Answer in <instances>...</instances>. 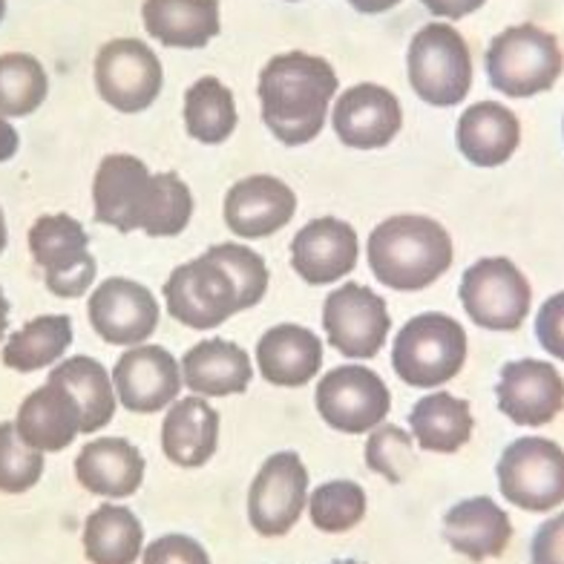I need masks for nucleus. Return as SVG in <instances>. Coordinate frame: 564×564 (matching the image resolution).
Here are the masks:
<instances>
[{"instance_id":"f257e3e1","label":"nucleus","mask_w":564,"mask_h":564,"mask_svg":"<svg viewBox=\"0 0 564 564\" xmlns=\"http://www.w3.org/2000/svg\"><path fill=\"white\" fill-rule=\"evenodd\" d=\"M268 291V265L260 253L223 242L178 265L164 282L167 314L182 326L208 332L237 312L260 305Z\"/></svg>"},{"instance_id":"f03ea898","label":"nucleus","mask_w":564,"mask_h":564,"mask_svg":"<svg viewBox=\"0 0 564 564\" xmlns=\"http://www.w3.org/2000/svg\"><path fill=\"white\" fill-rule=\"evenodd\" d=\"M93 210L96 223L121 234L178 237L194 216V196L176 173H150L141 159L112 153L93 178Z\"/></svg>"},{"instance_id":"7ed1b4c3","label":"nucleus","mask_w":564,"mask_h":564,"mask_svg":"<svg viewBox=\"0 0 564 564\" xmlns=\"http://www.w3.org/2000/svg\"><path fill=\"white\" fill-rule=\"evenodd\" d=\"M335 93L337 73L326 58L308 53L274 55L260 75L262 121L282 144H308L323 133Z\"/></svg>"},{"instance_id":"20e7f679","label":"nucleus","mask_w":564,"mask_h":564,"mask_svg":"<svg viewBox=\"0 0 564 564\" xmlns=\"http://www.w3.org/2000/svg\"><path fill=\"white\" fill-rule=\"evenodd\" d=\"M453 239L430 216L398 214L369 237V268L375 280L394 291H421L449 271Z\"/></svg>"},{"instance_id":"39448f33","label":"nucleus","mask_w":564,"mask_h":564,"mask_svg":"<svg viewBox=\"0 0 564 564\" xmlns=\"http://www.w3.org/2000/svg\"><path fill=\"white\" fill-rule=\"evenodd\" d=\"M492 89L510 98H533L556 87L564 73L558 37L535 23H516L498 32L484 55Z\"/></svg>"},{"instance_id":"423d86ee","label":"nucleus","mask_w":564,"mask_h":564,"mask_svg":"<svg viewBox=\"0 0 564 564\" xmlns=\"http://www.w3.org/2000/svg\"><path fill=\"white\" fill-rule=\"evenodd\" d=\"M467 351V332L458 319L426 312L409 319L394 337L392 369L409 387L435 389L464 369Z\"/></svg>"},{"instance_id":"0eeeda50","label":"nucleus","mask_w":564,"mask_h":564,"mask_svg":"<svg viewBox=\"0 0 564 564\" xmlns=\"http://www.w3.org/2000/svg\"><path fill=\"white\" fill-rule=\"evenodd\" d=\"M409 84L432 107H455L473 89V55L455 26L426 23L415 32L406 53Z\"/></svg>"},{"instance_id":"6e6552de","label":"nucleus","mask_w":564,"mask_h":564,"mask_svg":"<svg viewBox=\"0 0 564 564\" xmlns=\"http://www.w3.org/2000/svg\"><path fill=\"white\" fill-rule=\"evenodd\" d=\"M498 490L512 507L550 512L564 505V449L550 438L524 435L507 446L496 467Z\"/></svg>"},{"instance_id":"1a4fd4ad","label":"nucleus","mask_w":564,"mask_h":564,"mask_svg":"<svg viewBox=\"0 0 564 564\" xmlns=\"http://www.w3.org/2000/svg\"><path fill=\"white\" fill-rule=\"evenodd\" d=\"M458 297L476 326L487 332H516L528 319L533 291L516 262L487 257L464 271Z\"/></svg>"},{"instance_id":"9d476101","label":"nucleus","mask_w":564,"mask_h":564,"mask_svg":"<svg viewBox=\"0 0 564 564\" xmlns=\"http://www.w3.org/2000/svg\"><path fill=\"white\" fill-rule=\"evenodd\" d=\"M30 253L44 271L46 289L55 297H82L96 282V260L89 253L87 230L69 214L37 216L30 228Z\"/></svg>"},{"instance_id":"9b49d317","label":"nucleus","mask_w":564,"mask_h":564,"mask_svg":"<svg viewBox=\"0 0 564 564\" xmlns=\"http://www.w3.org/2000/svg\"><path fill=\"white\" fill-rule=\"evenodd\" d=\"M93 75H96L98 98L127 116L148 110L159 98L164 84L162 61L148 44H141L135 37L107 41L98 50Z\"/></svg>"},{"instance_id":"f8f14e48","label":"nucleus","mask_w":564,"mask_h":564,"mask_svg":"<svg viewBox=\"0 0 564 564\" xmlns=\"http://www.w3.org/2000/svg\"><path fill=\"white\" fill-rule=\"evenodd\" d=\"M317 412L346 435H364L387 421L392 398L387 383L366 366H337L317 383Z\"/></svg>"},{"instance_id":"ddd939ff","label":"nucleus","mask_w":564,"mask_h":564,"mask_svg":"<svg viewBox=\"0 0 564 564\" xmlns=\"http://www.w3.org/2000/svg\"><path fill=\"white\" fill-rule=\"evenodd\" d=\"M323 328L328 346L351 360H369L387 343L392 319L387 300L366 285L346 282L323 303Z\"/></svg>"},{"instance_id":"4468645a","label":"nucleus","mask_w":564,"mask_h":564,"mask_svg":"<svg viewBox=\"0 0 564 564\" xmlns=\"http://www.w3.org/2000/svg\"><path fill=\"white\" fill-rule=\"evenodd\" d=\"M308 501V469L297 453H274L253 476L248 521L265 539L291 533Z\"/></svg>"},{"instance_id":"2eb2a0df","label":"nucleus","mask_w":564,"mask_h":564,"mask_svg":"<svg viewBox=\"0 0 564 564\" xmlns=\"http://www.w3.org/2000/svg\"><path fill=\"white\" fill-rule=\"evenodd\" d=\"M89 323L110 346H141L159 326V303L141 282L110 276L87 303Z\"/></svg>"},{"instance_id":"dca6fc26","label":"nucleus","mask_w":564,"mask_h":564,"mask_svg":"<svg viewBox=\"0 0 564 564\" xmlns=\"http://www.w3.org/2000/svg\"><path fill=\"white\" fill-rule=\"evenodd\" d=\"M498 409L519 426H544L564 412V378L544 360H512L496 387Z\"/></svg>"},{"instance_id":"f3484780","label":"nucleus","mask_w":564,"mask_h":564,"mask_svg":"<svg viewBox=\"0 0 564 564\" xmlns=\"http://www.w3.org/2000/svg\"><path fill=\"white\" fill-rule=\"evenodd\" d=\"M332 127L346 148H387L403 127V107L392 89L380 84H357L335 101Z\"/></svg>"},{"instance_id":"a211bd4d","label":"nucleus","mask_w":564,"mask_h":564,"mask_svg":"<svg viewBox=\"0 0 564 564\" xmlns=\"http://www.w3.org/2000/svg\"><path fill=\"white\" fill-rule=\"evenodd\" d=\"M112 387L121 406L139 415H153L178 398L182 369L162 346H133L112 369Z\"/></svg>"},{"instance_id":"6ab92c4d","label":"nucleus","mask_w":564,"mask_h":564,"mask_svg":"<svg viewBox=\"0 0 564 564\" xmlns=\"http://www.w3.org/2000/svg\"><path fill=\"white\" fill-rule=\"evenodd\" d=\"M297 210V196L276 176H248L230 187L225 196V223L230 234L242 239L274 237L291 223Z\"/></svg>"},{"instance_id":"aec40b11","label":"nucleus","mask_w":564,"mask_h":564,"mask_svg":"<svg viewBox=\"0 0 564 564\" xmlns=\"http://www.w3.org/2000/svg\"><path fill=\"white\" fill-rule=\"evenodd\" d=\"M357 234L349 223L319 216L291 239V265L308 285H328L357 265Z\"/></svg>"},{"instance_id":"412c9836","label":"nucleus","mask_w":564,"mask_h":564,"mask_svg":"<svg viewBox=\"0 0 564 564\" xmlns=\"http://www.w3.org/2000/svg\"><path fill=\"white\" fill-rule=\"evenodd\" d=\"M15 430L37 453H64L82 435V409L64 383L46 378L18 409Z\"/></svg>"},{"instance_id":"4be33fe9","label":"nucleus","mask_w":564,"mask_h":564,"mask_svg":"<svg viewBox=\"0 0 564 564\" xmlns=\"http://www.w3.org/2000/svg\"><path fill=\"white\" fill-rule=\"evenodd\" d=\"M444 539L469 562H487L507 550L512 539V521L492 498H467L449 507L444 516Z\"/></svg>"},{"instance_id":"5701e85b","label":"nucleus","mask_w":564,"mask_h":564,"mask_svg":"<svg viewBox=\"0 0 564 564\" xmlns=\"http://www.w3.org/2000/svg\"><path fill=\"white\" fill-rule=\"evenodd\" d=\"M455 141L460 156L476 167H501L519 150V116L498 101H476L460 112Z\"/></svg>"},{"instance_id":"b1692460","label":"nucleus","mask_w":564,"mask_h":564,"mask_svg":"<svg viewBox=\"0 0 564 564\" xmlns=\"http://www.w3.org/2000/svg\"><path fill=\"white\" fill-rule=\"evenodd\" d=\"M75 478L101 498H130L144 481V458L127 438H98L82 446Z\"/></svg>"},{"instance_id":"393cba45","label":"nucleus","mask_w":564,"mask_h":564,"mask_svg":"<svg viewBox=\"0 0 564 564\" xmlns=\"http://www.w3.org/2000/svg\"><path fill=\"white\" fill-rule=\"evenodd\" d=\"M260 375L274 387H305L323 366V343L314 332L294 323L268 328L257 343Z\"/></svg>"},{"instance_id":"a878e982","label":"nucleus","mask_w":564,"mask_h":564,"mask_svg":"<svg viewBox=\"0 0 564 564\" xmlns=\"http://www.w3.org/2000/svg\"><path fill=\"white\" fill-rule=\"evenodd\" d=\"M251 357L237 343L214 337L196 343L182 357V383L194 394L205 398H228L251 387Z\"/></svg>"},{"instance_id":"bb28decb","label":"nucleus","mask_w":564,"mask_h":564,"mask_svg":"<svg viewBox=\"0 0 564 564\" xmlns=\"http://www.w3.org/2000/svg\"><path fill=\"white\" fill-rule=\"evenodd\" d=\"M150 37L173 50H202L219 35V0H144Z\"/></svg>"},{"instance_id":"cd10ccee","label":"nucleus","mask_w":564,"mask_h":564,"mask_svg":"<svg viewBox=\"0 0 564 564\" xmlns=\"http://www.w3.org/2000/svg\"><path fill=\"white\" fill-rule=\"evenodd\" d=\"M219 444V412L202 398H182L162 423V453L176 467L208 464Z\"/></svg>"},{"instance_id":"c85d7f7f","label":"nucleus","mask_w":564,"mask_h":564,"mask_svg":"<svg viewBox=\"0 0 564 564\" xmlns=\"http://www.w3.org/2000/svg\"><path fill=\"white\" fill-rule=\"evenodd\" d=\"M409 430L426 453L453 455L460 446L469 444L476 421H473V409L464 398H455L449 392H432L412 406Z\"/></svg>"},{"instance_id":"c756f323","label":"nucleus","mask_w":564,"mask_h":564,"mask_svg":"<svg viewBox=\"0 0 564 564\" xmlns=\"http://www.w3.org/2000/svg\"><path fill=\"white\" fill-rule=\"evenodd\" d=\"M144 547V528L130 507L101 505L84 521V556L89 564H135Z\"/></svg>"},{"instance_id":"7c9ffc66","label":"nucleus","mask_w":564,"mask_h":564,"mask_svg":"<svg viewBox=\"0 0 564 564\" xmlns=\"http://www.w3.org/2000/svg\"><path fill=\"white\" fill-rule=\"evenodd\" d=\"M50 378L64 383L75 398V403H78V409H82L84 435L105 430L107 423L112 421L119 398H116V387H112V375H107V369L98 360L87 355H75L61 366H55Z\"/></svg>"},{"instance_id":"2f4dec72","label":"nucleus","mask_w":564,"mask_h":564,"mask_svg":"<svg viewBox=\"0 0 564 564\" xmlns=\"http://www.w3.org/2000/svg\"><path fill=\"white\" fill-rule=\"evenodd\" d=\"M73 346V319L67 314H44L7 337L0 360L7 369L41 371L67 355Z\"/></svg>"},{"instance_id":"473e14b6","label":"nucleus","mask_w":564,"mask_h":564,"mask_svg":"<svg viewBox=\"0 0 564 564\" xmlns=\"http://www.w3.org/2000/svg\"><path fill=\"white\" fill-rule=\"evenodd\" d=\"M234 93L219 78L205 75L185 93V130L202 144H223L237 130Z\"/></svg>"},{"instance_id":"72a5a7b5","label":"nucleus","mask_w":564,"mask_h":564,"mask_svg":"<svg viewBox=\"0 0 564 564\" xmlns=\"http://www.w3.org/2000/svg\"><path fill=\"white\" fill-rule=\"evenodd\" d=\"M50 78L44 64L30 53L0 55V116L23 119L46 101Z\"/></svg>"},{"instance_id":"f704fd0d","label":"nucleus","mask_w":564,"mask_h":564,"mask_svg":"<svg viewBox=\"0 0 564 564\" xmlns=\"http://www.w3.org/2000/svg\"><path fill=\"white\" fill-rule=\"evenodd\" d=\"M312 524L323 533H349L366 516V492L355 481H326L308 496Z\"/></svg>"},{"instance_id":"c9c22d12","label":"nucleus","mask_w":564,"mask_h":564,"mask_svg":"<svg viewBox=\"0 0 564 564\" xmlns=\"http://www.w3.org/2000/svg\"><path fill=\"white\" fill-rule=\"evenodd\" d=\"M44 476V453L18 435L15 421L0 423V492L23 496Z\"/></svg>"},{"instance_id":"e433bc0d","label":"nucleus","mask_w":564,"mask_h":564,"mask_svg":"<svg viewBox=\"0 0 564 564\" xmlns=\"http://www.w3.org/2000/svg\"><path fill=\"white\" fill-rule=\"evenodd\" d=\"M412 435L401 426L380 423L378 430H371L366 441V464L371 473L387 478L389 484L406 481V476L415 467V449H412Z\"/></svg>"},{"instance_id":"4c0bfd02","label":"nucleus","mask_w":564,"mask_h":564,"mask_svg":"<svg viewBox=\"0 0 564 564\" xmlns=\"http://www.w3.org/2000/svg\"><path fill=\"white\" fill-rule=\"evenodd\" d=\"M141 564H210V556L191 535L167 533L144 547Z\"/></svg>"},{"instance_id":"58836bf2","label":"nucleus","mask_w":564,"mask_h":564,"mask_svg":"<svg viewBox=\"0 0 564 564\" xmlns=\"http://www.w3.org/2000/svg\"><path fill=\"white\" fill-rule=\"evenodd\" d=\"M535 340L547 355L564 360V291L544 300L535 314Z\"/></svg>"},{"instance_id":"ea45409f","label":"nucleus","mask_w":564,"mask_h":564,"mask_svg":"<svg viewBox=\"0 0 564 564\" xmlns=\"http://www.w3.org/2000/svg\"><path fill=\"white\" fill-rule=\"evenodd\" d=\"M530 564H564V512L535 530L530 544Z\"/></svg>"},{"instance_id":"a19ab883","label":"nucleus","mask_w":564,"mask_h":564,"mask_svg":"<svg viewBox=\"0 0 564 564\" xmlns=\"http://www.w3.org/2000/svg\"><path fill=\"white\" fill-rule=\"evenodd\" d=\"M421 3L430 9L435 18H444V21H460V18L478 12L487 0H421Z\"/></svg>"},{"instance_id":"79ce46f5","label":"nucleus","mask_w":564,"mask_h":564,"mask_svg":"<svg viewBox=\"0 0 564 564\" xmlns=\"http://www.w3.org/2000/svg\"><path fill=\"white\" fill-rule=\"evenodd\" d=\"M21 148V135L18 130L7 121V116H0V162H9Z\"/></svg>"},{"instance_id":"37998d69","label":"nucleus","mask_w":564,"mask_h":564,"mask_svg":"<svg viewBox=\"0 0 564 564\" xmlns=\"http://www.w3.org/2000/svg\"><path fill=\"white\" fill-rule=\"evenodd\" d=\"M398 3H403V0H349V7L364 12V15H383V12L394 9Z\"/></svg>"},{"instance_id":"c03bdc74","label":"nucleus","mask_w":564,"mask_h":564,"mask_svg":"<svg viewBox=\"0 0 564 564\" xmlns=\"http://www.w3.org/2000/svg\"><path fill=\"white\" fill-rule=\"evenodd\" d=\"M7 328H9V300L7 294H3V289H0V343H3V337H7Z\"/></svg>"},{"instance_id":"a18cd8bd","label":"nucleus","mask_w":564,"mask_h":564,"mask_svg":"<svg viewBox=\"0 0 564 564\" xmlns=\"http://www.w3.org/2000/svg\"><path fill=\"white\" fill-rule=\"evenodd\" d=\"M7 242H9V228H7V216L0 210V253L7 251Z\"/></svg>"},{"instance_id":"49530a36","label":"nucleus","mask_w":564,"mask_h":564,"mask_svg":"<svg viewBox=\"0 0 564 564\" xmlns=\"http://www.w3.org/2000/svg\"><path fill=\"white\" fill-rule=\"evenodd\" d=\"M7 18V0H0V21Z\"/></svg>"},{"instance_id":"de8ad7c7","label":"nucleus","mask_w":564,"mask_h":564,"mask_svg":"<svg viewBox=\"0 0 564 564\" xmlns=\"http://www.w3.org/2000/svg\"><path fill=\"white\" fill-rule=\"evenodd\" d=\"M332 564H364V562H351L349 558V562H332Z\"/></svg>"},{"instance_id":"09e8293b","label":"nucleus","mask_w":564,"mask_h":564,"mask_svg":"<svg viewBox=\"0 0 564 564\" xmlns=\"http://www.w3.org/2000/svg\"><path fill=\"white\" fill-rule=\"evenodd\" d=\"M289 3H297V0H289Z\"/></svg>"}]
</instances>
